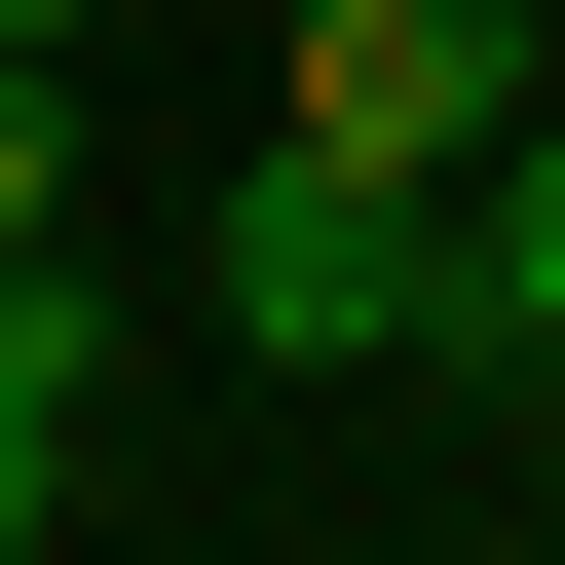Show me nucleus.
<instances>
[{"mask_svg": "<svg viewBox=\"0 0 565 565\" xmlns=\"http://www.w3.org/2000/svg\"><path fill=\"white\" fill-rule=\"evenodd\" d=\"M114 377H151V302H114V264L39 226V264H0V565L76 527V415H114Z\"/></svg>", "mask_w": 565, "mask_h": 565, "instance_id": "nucleus-3", "label": "nucleus"}, {"mask_svg": "<svg viewBox=\"0 0 565 565\" xmlns=\"http://www.w3.org/2000/svg\"><path fill=\"white\" fill-rule=\"evenodd\" d=\"M264 151H377V189H490V151H527V0H302V76H264Z\"/></svg>", "mask_w": 565, "mask_h": 565, "instance_id": "nucleus-2", "label": "nucleus"}, {"mask_svg": "<svg viewBox=\"0 0 565 565\" xmlns=\"http://www.w3.org/2000/svg\"><path fill=\"white\" fill-rule=\"evenodd\" d=\"M76 226V39H0V264Z\"/></svg>", "mask_w": 565, "mask_h": 565, "instance_id": "nucleus-5", "label": "nucleus"}, {"mask_svg": "<svg viewBox=\"0 0 565 565\" xmlns=\"http://www.w3.org/2000/svg\"><path fill=\"white\" fill-rule=\"evenodd\" d=\"M0 39H114V0H0Z\"/></svg>", "mask_w": 565, "mask_h": 565, "instance_id": "nucleus-6", "label": "nucleus"}, {"mask_svg": "<svg viewBox=\"0 0 565 565\" xmlns=\"http://www.w3.org/2000/svg\"><path fill=\"white\" fill-rule=\"evenodd\" d=\"M189 302H226L264 377H377V340H452V189H377V151H264Z\"/></svg>", "mask_w": 565, "mask_h": 565, "instance_id": "nucleus-1", "label": "nucleus"}, {"mask_svg": "<svg viewBox=\"0 0 565 565\" xmlns=\"http://www.w3.org/2000/svg\"><path fill=\"white\" fill-rule=\"evenodd\" d=\"M452 377H565V114L452 189Z\"/></svg>", "mask_w": 565, "mask_h": 565, "instance_id": "nucleus-4", "label": "nucleus"}]
</instances>
